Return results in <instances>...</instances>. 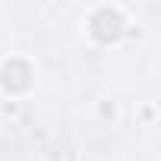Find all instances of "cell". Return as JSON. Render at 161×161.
<instances>
[{
	"mask_svg": "<svg viewBox=\"0 0 161 161\" xmlns=\"http://www.w3.org/2000/svg\"><path fill=\"white\" fill-rule=\"evenodd\" d=\"M126 32V16L120 7H111V3H101L89 13V35L98 41V44H114L120 41Z\"/></svg>",
	"mask_w": 161,
	"mask_h": 161,
	"instance_id": "6da1fadb",
	"label": "cell"
},
{
	"mask_svg": "<svg viewBox=\"0 0 161 161\" xmlns=\"http://www.w3.org/2000/svg\"><path fill=\"white\" fill-rule=\"evenodd\" d=\"M35 86V66L25 57H10L0 63V89L7 95H25Z\"/></svg>",
	"mask_w": 161,
	"mask_h": 161,
	"instance_id": "7a4b0ae2",
	"label": "cell"
}]
</instances>
